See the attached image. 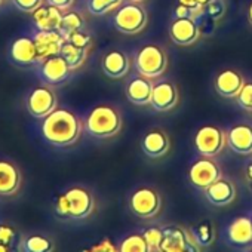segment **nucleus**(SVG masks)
<instances>
[{"mask_svg": "<svg viewBox=\"0 0 252 252\" xmlns=\"http://www.w3.org/2000/svg\"><path fill=\"white\" fill-rule=\"evenodd\" d=\"M83 131L82 120L67 108H55L43 119L42 137L54 147H71L74 146Z\"/></svg>", "mask_w": 252, "mask_h": 252, "instance_id": "nucleus-1", "label": "nucleus"}, {"mask_svg": "<svg viewBox=\"0 0 252 252\" xmlns=\"http://www.w3.org/2000/svg\"><path fill=\"white\" fill-rule=\"evenodd\" d=\"M95 209L94 194L82 186H73L55 200V214L63 220H86Z\"/></svg>", "mask_w": 252, "mask_h": 252, "instance_id": "nucleus-2", "label": "nucleus"}, {"mask_svg": "<svg viewBox=\"0 0 252 252\" xmlns=\"http://www.w3.org/2000/svg\"><path fill=\"white\" fill-rule=\"evenodd\" d=\"M86 132L99 140L111 138L122 129V114L120 111L108 104H101L94 107L83 123Z\"/></svg>", "mask_w": 252, "mask_h": 252, "instance_id": "nucleus-3", "label": "nucleus"}, {"mask_svg": "<svg viewBox=\"0 0 252 252\" xmlns=\"http://www.w3.org/2000/svg\"><path fill=\"white\" fill-rule=\"evenodd\" d=\"M135 67L144 77L155 79L165 73L168 67V55L159 45L150 43L143 46L135 57Z\"/></svg>", "mask_w": 252, "mask_h": 252, "instance_id": "nucleus-4", "label": "nucleus"}, {"mask_svg": "<svg viewBox=\"0 0 252 252\" xmlns=\"http://www.w3.org/2000/svg\"><path fill=\"white\" fill-rule=\"evenodd\" d=\"M147 11L135 2L122 5L113 20L116 30L123 34H137L143 32L147 26Z\"/></svg>", "mask_w": 252, "mask_h": 252, "instance_id": "nucleus-5", "label": "nucleus"}, {"mask_svg": "<svg viewBox=\"0 0 252 252\" xmlns=\"http://www.w3.org/2000/svg\"><path fill=\"white\" fill-rule=\"evenodd\" d=\"M158 252H200V246L190 230L181 225H168L163 228Z\"/></svg>", "mask_w": 252, "mask_h": 252, "instance_id": "nucleus-6", "label": "nucleus"}, {"mask_svg": "<svg viewBox=\"0 0 252 252\" xmlns=\"http://www.w3.org/2000/svg\"><path fill=\"white\" fill-rule=\"evenodd\" d=\"M27 111L36 119H45L58 107V98L55 91L45 85L33 88L26 98Z\"/></svg>", "mask_w": 252, "mask_h": 252, "instance_id": "nucleus-7", "label": "nucleus"}, {"mask_svg": "<svg viewBox=\"0 0 252 252\" xmlns=\"http://www.w3.org/2000/svg\"><path fill=\"white\" fill-rule=\"evenodd\" d=\"M129 208L134 215L149 220L156 217L162 208L160 194L152 187H140L129 197Z\"/></svg>", "mask_w": 252, "mask_h": 252, "instance_id": "nucleus-8", "label": "nucleus"}, {"mask_svg": "<svg viewBox=\"0 0 252 252\" xmlns=\"http://www.w3.org/2000/svg\"><path fill=\"white\" fill-rule=\"evenodd\" d=\"M225 144H227V135L221 128L214 125L202 126L194 135V146L197 152L205 158H214L220 155Z\"/></svg>", "mask_w": 252, "mask_h": 252, "instance_id": "nucleus-9", "label": "nucleus"}, {"mask_svg": "<svg viewBox=\"0 0 252 252\" xmlns=\"http://www.w3.org/2000/svg\"><path fill=\"white\" fill-rule=\"evenodd\" d=\"M221 178V168L220 165L212 160L211 158H202L199 160H196L189 171V180L190 183L197 187L205 190L206 187H209L212 183H215L217 180Z\"/></svg>", "mask_w": 252, "mask_h": 252, "instance_id": "nucleus-10", "label": "nucleus"}, {"mask_svg": "<svg viewBox=\"0 0 252 252\" xmlns=\"http://www.w3.org/2000/svg\"><path fill=\"white\" fill-rule=\"evenodd\" d=\"M71 71L73 70L61 55H55L39 63V76L46 85H60L65 82Z\"/></svg>", "mask_w": 252, "mask_h": 252, "instance_id": "nucleus-11", "label": "nucleus"}, {"mask_svg": "<svg viewBox=\"0 0 252 252\" xmlns=\"http://www.w3.org/2000/svg\"><path fill=\"white\" fill-rule=\"evenodd\" d=\"M9 57L11 61L20 67H30L40 63L36 42L33 37H27V36L18 37L17 40L12 42L9 48Z\"/></svg>", "mask_w": 252, "mask_h": 252, "instance_id": "nucleus-12", "label": "nucleus"}, {"mask_svg": "<svg viewBox=\"0 0 252 252\" xmlns=\"http://www.w3.org/2000/svg\"><path fill=\"white\" fill-rule=\"evenodd\" d=\"M169 36L180 46H190L200 37V29L194 18H175L169 26Z\"/></svg>", "mask_w": 252, "mask_h": 252, "instance_id": "nucleus-13", "label": "nucleus"}, {"mask_svg": "<svg viewBox=\"0 0 252 252\" xmlns=\"http://www.w3.org/2000/svg\"><path fill=\"white\" fill-rule=\"evenodd\" d=\"M23 184V175L18 166L11 160H0V196H15Z\"/></svg>", "mask_w": 252, "mask_h": 252, "instance_id": "nucleus-14", "label": "nucleus"}, {"mask_svg": "<svg viewBox=\"0 0 252 252\" xmlns=\"http://www.w3.org/2000/svg\"><path fill=\"white\" fill-rule=\"evenodd\" d=\"M34 42L37 46V52H39V60L40 63L45 61L46 58L60 55L61 48L65 42V39L63 37V34L58 30H52V32H45V30H39L34 34Z\"/></svg>", "mask_w": 252, "mask_h": 252, "instance_id": "nucleus-15", "label": "nucleus"}, {"mask_svg": "<svg viewBox=\"0 0 252 252\" xmlns=\"http://www.w3.org/2000/svg\"><path fill=\"white\" fill-rule=\"evenodd\" d=\"M178 104V89L172 82H160L153 85L150 105L156 111H169Z\"/></svg>", "mask_w": 252, "mask_h": 252, "instance_id": "nucleus-16", "label": "nucleus"}, {"mask_svg": "<svg viewBox=\"0 0 252 252\" xmlns=\"http://www.w3.org/2000/svg\"><path fill=\"white\" fill-rule=\"evenodd\" d=\"M101 68L104 74L110 79H122L129 73L131 60L123 51H110L102 57Z\"/></svg>", "mask_w": 252, "mask_h": 252, "instance_id": "nucleus-17", "label": "nucleus"}, {"mask_svg": "<svg viewBox=\"0 0 252 252\" xmlns=\"http://www.w3.org/2000/svg\"><path fill=\"white\" fill-rule=\"evenodd\" d=\"M228 147L237 155H252V125H236L227 134Z\"/></svg>", "mask_w": 252, "mask_h": 252, "instance_id": "nucleus-18", "label": "nucleus"}, {"mask_svg": "<svg viewBox=\"0 0 252 252\" xmlns=\"http://www.w3.org/2000/svg\"><path fill=\"white\" fill-rule=\"evenodd\" d=\"M203 191H205L206 199L215 206L230 205L236 197V186L233 184L231 180H227L222 177L217 180L215 183H212L209 187H206Z\"/></svg>", "mask_w": 252, "mask_h": 252, "instance_id": "nucleus-19", "label": "nucleus"}, {"mask_svg": "<svg viewBox=\"0 0 252 252\" xmlns=\"http://www.w3.org/2000/svg\"><path fill=\"white\" fill-rule=\"evenodd\" d=\"M169 147H171L169 137L162 129H152L150 132H147L144 135V138L141 141V149H143L144 155L152 159L165 156L169 152Z\"/></svg>", "mask_w": 252, "mask_h": 252, "instance_id": "nucleus-20", "label": "nucleus"}, {"mask_svg": "<svg viewBox=\"0 0 252 252\" xmlns=\"http://www.w3.org/2000/svg\"><path fill=\"white\" fill-rule=\"evenodd\" d=\"M227 239L234 246H252V218H234L227 227Z\"/></svg>", "mask_w": 252, "mask_h": 252, "instance_id": "nucleus-21", "label": "nucleus"}, {"mask_svg": "<svg viewBox=\"0 0 252 252\" xmlns=\"http://www.w3.org/2000/svg\"><path fill=\"white\" fill-rule=\"evenodd\" d=\"M243 86L242 74L234 70H224L215 79V91L222 98H236Z\"/></svg>", "mask_w": 252, "mask_h": 252, "instance_id": "nucleus-22", "label": "nucleus"}, {"mask_svg": "<svg viewBox=\"0 0 252 252\" xmlns=\"http://www.w3.org/2000/svg\"><path fill=\"white\" fill-rule=\"evenodd\" d=\"M152 91H153L152 79L144 77L141 74L132 77L128 82V85H126V96H128V99L132 104H137V105L150 104Z\"/></svg>", "mask_w": 252, "mask_h": 252, "instance_id": "nucleus-23", "label": "nucleus"}, {"mask_svg": "<svg viewBox=\"0 0 252 252\" xmlns=\"http://www.w3.org/2000/svg\"><path fill=\"white\" fill-rule=\"evenodd\" d=\"M63 15L64 11L49 5V3H43L39 9H36L33 12V21L34 26L37 27V30H45V32H52V30H58L61 27V21H63Z\"/></svg>", "mask_w": 252, "mask_h": 252, "instance_id": "nucleus-24", "label": "nucleus"}, {"mask_svg": "<svg viewBox=\"0 0 252 252\" xmlns=\"http://www.w3.org/2000/svg\"><path fill=\"white\" fill-rule=\"evenodd\" d=\"M0 252H24L21 233L9 224H0Z\"/></svg>", "mask_w": 252, "mask_h": 252, "instance_id": "nucleus-25", "label": "nucleus"}, {"mask_svg": "<svg viewBox=\"0 0 252 252\" xmlns=\"http://www.w3.org/2000/svg\"><path fill=\"white\" fill-rule=\"evenodd\" d=\"M88 54H89V48H82V46H77L68 40L64 42L63 48H61V52L60 55L67 61L68 67L74 71L77 68H80L85 61L88 60Z\"/></svg>", "mask_w": 252, "mask_h": 252, "instance_id": "nucleus-26", "label": "nucleus"}, {"mask_svg": "<svg viewBox=\"0 0 252 252\" xmlns=\"http://www.w3.org/2000/svg\"><path fill=\"white\" fill-rule=\"evenodd\" d=\"M24 252H54L55 243L51 237L45 234H30L23 237Z\"/></svg>", "mask_w": 252, "mask_h": 252, "instance_id": "nucleus-27", "label": "nucleus"}, {"mask_svg": "<svg viewBox=\"0 0 252 252\" xmlns=\"http://www.w3.org/2000/svg\"><path fill=\"white\" fill-rule=\"evenodd\" d=\"M119 252H153V248L149 245L143 233H132L122 239L117 245Z\"/></svg>", "mask_w": 252, "mask_h": 252, "instance_id": "nucleus-28", "label": "nucleus"}, {"mask_svg": "<svg viewBox=\"0 0 252 252\" xmlns=\"http://www.w3.org/2000/svg\"><path fill=\"white\" fill-rule=\"evenodd\" d=\"M83 26H85V18H83L79 12L70 11V9H68V11H65L64 15H63L60 33L63 34V37H64L65 40H68V37H70L73 33L82 30Z\"/></svg>", "mask_w": 252, "mask_h": 252, "instance_id": "nucleus-29", "label": "nucleus"}, {"mask_svg": "<svg viewBox=\"0 0 252 252\" xmlns=\"http://www.w3.org/2000/svg\"><path fill=\"white\" fill-rule=\"evenodd\" d=\"M193 237L196 239V242L199 243V246H211L214 239H215V233H214V227L209 221H202L197 225L193 227V230H190Z\"/></svg>", "mask_w": 252, "mask_h": 252, "instance_id": "nucleus-30", "label": "nucleus"}, {"mask_svg": "<svg viewBox=\"0 0 252 252\" xmlns=\"http://www.w3.org/2000/svg\"><path fill=\"white\" fill-rule=\"evenodd\" d=\"M123 0H88V11L92 15H105L122 6Z\"/></svg>", "mask_w": 252, "mask_h": 252, "instance_id": "nucleus-31", "label": "nucleus"}, {"mask_svg": "<svg viewBox=\"0 0 252 252\" xmlns=\"http://www.w3.org/2000/svg\"><path fill=\"white\" fill-rule=\"evenodd\" d=\"M236 98H237V104L243 110L252 113V83H245V86L242 88V91Z\"/></svg>", "mask_w": 252, "mask_h": 252, "instance_id": "nucleus-32", "label": "nucleus"}, {"mask_svg": "<svg viewBox=\"0 0 252 252\" xmlns=\"http://www.w3.org/2000/svg\"><path fill=\"white\" fill-rule=\"evenodd\" d=\"M205 12L209 18H212L214 21H218L220 18H222V15L225 12L224 0H212L208 6H205Z\"/></svg>", "mask_w": 252, "mask_h": 252, "instance_id": "nucleus-33", "label": "nucleus"}, {"mask_svg": "<svg viewBox=\"0 0 252 252\" xmlns=\"http://www.w3.org/2000/svg\"><path fill=\"white\" fill-rule=\"evenodd\" d=\"M143 234L146 236V239H147L149 245L153 248V251H155V249L158 251V248H159V245H160V242H162V237H163V228L150 227V228H147Z\"/></svg>", "mask_w": 252, "mask_h": 252, "instance_id": "nucleus-34", "label": "nucleus"}, {"mask_svg": "<svg viewBox=\"0 0 252 252\" xmlns=\"http://www.w3.org/2000/svg\"><path fill=\"white\" fill-rule=\"evenodd\" d=\"M17 9L26 14H33L36 9H39L43 5V0H12Z\"/></svg>", "mask_w": 252, "mask_h": 252, "instance_id": "nucleus-35", "label": "nucleus"}, {"mask_svg": "<svg viewBox=\"0 0 252 252\" xmlns=\"http://www.w3.org/2000/svg\"><path fill=\"white\" fill-rule=\"evenodd\" d=\"M83 252H119V248L110 239H102Z\"/></svg>", "mask_w": 252, "mask_h": 252, "instance_id": "nucleus-36", "label": "nucleus"}, {"mask_svg": "<svg viewBox=\"0 0 252 252\" xmlns=\"http://www.w3.org/2000/svg\"><path fill=\"white\" fill-rule=\"evenodd\" d=\"M68 42H71V43H74V45H77V46H82V48H89L92 39H91V34L82 29V30L76 32V33H73V34L68 37Z\"/></svg>", "mask_w": 252, "mask_h": 252, "instance_id": "nucleus-37", "label": "nucleus"}, {"mask_svg": "<svg viewBox=\"0 0 252 252\" xmlns=\"http://www.w3.org/2000/svg\"><path fill=\"white\" fill-rule=\"evenodd\" d=\"M46 3L65 12V11L71 9V6L74 5V0H46Z\"/></svg>", "mask_w": 252, "mask_h": 252, "instance_id": "nucleus-38", "label": "nucleus"}, {"mask_svg": "<svg viewBox=\"0 0 252 252\" xmlns=\"http://www.w3.org/2000/svg\"><path fill=\"white\" fill-rule=\"evenodd\" d=\"M175 18H193V9L184 5H178L175 8Z\"/></svg>", "mask_w": 252, "mask_h": 252, "instance_id": "nucleus-39", "label": "nucleus"}, {"mask_svg": "<svg viewBox=\"0 0 252 252\" xmlns=\"http://www.w3.org/2000/svg\"><path fill=\"white\" fill-rule=\"evenodd\" d=\"M178 2H180V5H184V6L190 8V9H196V8L200 6L199 0H178Z\"/></svg>", "mask_w": 252, "mask_h": 252, "instance_id": "nucleus-40", "label": "nucleus"}, {"mask_svg": "<svg viewBox=\"0 0 252 252\" xmlns=\"http://www.w3.org/2000/svg\"><path fill=\"white\" fill-rule=\"evenodd\" d=\"M246 178L252 183V163H249L246 166Z\"/></svg>", "mask_w": 252, "mask_h": 252, "instance_id": "nucleus-41", "label": "nucleus"}, {"mask_svg": "<svg viewBox=\"0 0 252 252\" xmlns=\"http://www.w3.org/2000/svg\"><path fill=\"white\" fill-rule=\"evenodd\" d=\"M248 20H249V23L252 26V3L249 5V9H248Z\"/></svg>", "mask_w": 252, "mask_h": 252, "instance_id": "nucleus-42", "label": "nucleus"}, {"mask_svg": "<svg viewBox=\"0 0 252 252\" xmlns=\"http://www.w3.org/2000/svg\"><path fill=\"white\" fill-rule=\"evenodd\" d=\"M211 2H212V0H199V5L205 8V6H208V5H209Z\"/></svg>", "mask_w": 252, "mask_h": 252, "instance_id": "nucleus-43", "label": "nucleus"}, {"mask_svg": "<svg viewBox=\"0 0 252 252\" xmlns=\"http://www.w3.org/2000/svg\"><path fill=\"white\" fill-rule=\"evenodd\" d=\"M131 2H135V3H140V2H144V0H131Z\"/></svg>", "mask_w": 252, "mask_h": 252, "instance_id": "nucleus-44", "label": "nucleus"}, {"mask_svg": "<svg viewBox=\"0 0 252 252\" xmlns=\"http://www.w3.org/2000/svg\"><path fill=\"white\" fill-rule=\"evenodd\" d=\"M2 2H3V0H0V5H2Z\"/></svg>", "mask_w": 252, "mask_h": 252, "instance_id": "nucleus-45", "label": "nucleus"}, {"mask_svg": "<svg viewBox=\"0 0 252 252\" xmlns=\"http://www.w3.org/2000/svg\"><path fill=\"white\" fill-rule=\"evenodd\" d=\"M251 252H252V248H251Z\"/></svg>", "mask_w": 252, "mask_h": 252, "instance_id": "nucleus-46", "label": "nucleus"}]
</instances>
